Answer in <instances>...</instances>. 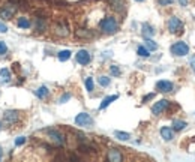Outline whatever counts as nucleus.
<instances>
[{"label": "nucleus", "mask_w": 195, "mask_h": 162, "mask_svg": "<svg viewBox=\"0 0 195 162\" xmlns=\"http://www.w3.org/2000/svg\"><path fill=\"white\" fill-rule=\"evenodd\" d=\"M101 29L104 33H114L117 30V21L113 17H108L101 21Z\"/></svg>", "instance_id": "f257e3e1"}, {"label": "nucleus", "mask_w": 195, "mask_h": 162, "mask_svg": "<svg viewBox=\"0 0 195 162\" xmlns=\"http://www.w3.org/2000/svg\"><path fill=\"white\" fill-rule=\"evenodd\" d=\"M171 53L174 56H186L189 53V45L185 44V42H176L173 47H171Z\"/></svg>", "instance_id": "f03ea898"}, {"label": "nucleus", "mask_w": 195, "mask_h": 162, "mask_svg": "<svg viewBox=\"0 0 195 162\" xmlns=\"http://www.w3.org/2000/svg\"><path fill=\"white\" fill-rule=\"evenodd\" d=\"M75 123H77L78 126L89 128V126H92V125H93V119H92L87 113H81V114H78L77 117H75Z\"/></svg>", "instance_id": "7ed1b4c3"}, {"label": "nucleus", "mask_w": 195, "mask_h": 162, "mask_svg": "<svg viewBox=\"0 0 195 162\" xmlns=\"http://www.w3.org/2000/svg\"><path fill=\"white\" fill-rule=\"evenodd\" d=\"M156 89L162 93H170L173 90V83L171 81H165V80H161L156 83Z\"/></svg>", "instance_id": "20e7f679"}, {"label": "nucleus", "mask_w": 195, "mask_h": 162, "mask_svg": "<svg viewBox=\"0 0 195 162\" xmlns=\"http://www.w3.org/2000/svg\"><path fill=\"white\" fill-rule=\"evenodd\" d=\"M90 54L86 51V50H80L77 53V62L80 65H89V62H90Z\"/></svg>", "instance_id": "39448f33"}, {"label": "nucleus", "mask_w": 195, "mask_h": 162, "mask_svg": "<svg viewBox=\"0 0 195 162\" xmlns=\"http://www.w3.org/2000/svg\"><path fill=\"white\" fill-rule=\"evenodd\" d=\"M167 107H168V101H167V99H161L159 102H156L155 105H153L152 113H153V114H156V116H159V114H161V113H162V111H164Z\"/></svg>", "instance_id": "423d86ee"}, {"label": "nucleus", "mask_w": 195, "mask_h": 162, "mask_svg": "<svg viewBox=\"0 0 195 162\" xmlns=\"http://www.w3.org/2000/svg\"><path fill=\"white\" fill-rule=\"evenodd\" d=\"M180 27H182V21H180L177 17H171L170 21H168V29H170V32H171V33H176Z\"/></svg>", "instance_id": "0eeeda50"}, {"label": "nucleus", "mask_w": 195, "mask_h": 162, "mask_svg": "<svg viewBox=\"0 0 195 162\" xmlns=\"http://www.w3.org/2000/svg\"><path fill=\"white\" fill-rule=\"evenodd\" d=\"M17 11V8L15 6H12V5H8V6H5V9L0 12V18H3V20H9L12 15H14V12Z\"/></svg>", "instance_id": "6e6552de"}, {"label": "nucleus", "mask_w": 195, "mask_h": 162, "mask_svg": "<svg viewBox=\"0 0 195 162\" xmlns=\"http://www.w3.org/2000/svg\"><path fill=\"white\" fill-rule=\"evenodd\" d=\"M108 161H111V162H119V161H122V155L117 152L116 149H111L110 152H108Z\"/></svg>", "instance_id": "1a4fd4ad"}, {"label": "nucleus", "mask_w": 195, "mask_h": 162, "mask_svg": "<svg viewBox=\"0 0 195 162\" xmlns=\"http://www.w3.org/2000/svg\"><path fill=\"white\" fill-rule=\"evenodd\" d=\"M161 135H162V138L165 140V141H171L173 140V131L170 129V128H162L161 129Z\"/></svg>", "instance_id": "9d476101"}, {"label": "nucleus", "mask_w": 195, "mask_h": 162, "mask_svg": "<svg viewBox=\"0 0 195 162\" xmlns=\"http://www.w3.org/2000/svg\"><path fill=\"white\" fill-rule=\"evenodd\" d=\"M117 98H119L117 95H113V96H107V98H105V99L102 101V104L99 105V108H101V110H104V108H107V107H108V105H110V104H111L113 101H116Z\"/></svg>", "instance_id": "9b49d317"}, {"label": "nucleus", "mask_w": 195, "mask_h": 162, "mask_svg": "<svg viewBox=\"0 0 195 162\" xmlns=\"http://www.w3.org/2000/svg\"><path fill=\"white\" fill-rule=\"evenodd\" d=\"M155 35V30L149 26V24H143V36L144 38H150Z\"/></svg>", "instance_id": "f8f14e48"}, {"label": "nucleus", "mask_w": 195, "mask_h": 162, "mask_svg": "<svg viewBox=\"0 0 195 162\" xmlns=\"http://www.w3.org/2000/svg\"><path fill=\"white\" fill-rule=\"evenodd\" d=\"M69 57H71V51L69 50H65V51L59 53V60L60 62H66V60H69Z\"/></svg>", "instance_id": "ddd939ff"}, {"label": "nucleus", "mask_w": 195, "mask_h": 162, "mask_svg": "<svg viewBox=\"0 0 195 162\" xmlns=\"http://www.w3.org/2000/svg\"><path fill=\"white\" fill-rule=\"evenodd\" d=\"M146 47L149 48V51H155V50H158V44H156L155 40H152L150 38H146Z\"/></svg>", "instance_id": "4468645a"}, {"label": "nucleus", "mask_w": 195, "mask_h": 162, "mask_svg": "<svg viewBox=\"0 0 195 162\" xmlns=\"http://www.w3.org/2000/svg\"><path fill=\"white\" fill-rule=\"evenodd\" d=\"M114 135H116V138L122 140V141H126V140H129V138H131V135H129L128 132H120V131H116V132H114Z\"/></svg>", "instance_id": "2eb2a0df"}, {"label": "nucleus", "mask_w": 195, "mask_h": 162, "mask_svg": "<svg viewBox=\"0 0 195 162\" xmlns=\"http://www.w3.org/2000/svg\"><path fill=\"white\" fill-rule=\"evenodd\" d=\"M47 95H48V89H47L45 86L39 87L38 90H36V96H38V98H41V99H44V98H45Z\"/></svg>", "instance_id": "dca6fc26"}, {"label": "nucleus", "mask_w": 195, "mask_h": 162, "mask_svg": "<svg viewBox=\"0 0 195 162\" xmlns=\"http://www.w3.org/2000/svg\"><path fill=\"white\" fill-rule=\"evenodd\" d=\"M173 126H174V131H182V129H185V126H186V122H183V120H174V122H173Z\"/></svg>", "instance_id": "f3484780"}, {"label": "nucleus", "mask_w": 195, "mask_h": 162, "mask_svg": "<svg viewBox=\"0 0 195 162\" xmlns=\"http://www.w3.org/2000/svg\"><path fill=\"white\" fill-rule=\"evenodd\" d=\"M18 27H21V29H29V27H30V21L23 17V18L18 20Z\"/></svg>", "instance_id": "a211bd4d"}, {"label": "nucleus", "mask_w": 195, "mask_h": 162, "mask_svg": "<svg viewBox=\"0 0 195 162\" xmlns=\"http://www.w3.org/2000/svg\"><path fill=\"white\" fill-rule=\"evenodd\" d=\"M17 113L15 111H8V113H5V120H8V122H14V120H17Z\"/></svg>", "instance_id": "6ab92c4d"}, {"label": "nucleus", "mask_w": 195, "mask_h": 162, "mask_svg": "<svg viewBox=\"0 0 195 162\" xmlns=\"http://www.w3.org/2000/svg\"><path fill=\"white\" fill-rule=\"evenodd\" d=\"M137 53H138V56H141V57H149V56H150V54H149V50L144 48V47H138Z\"/></svg>", "instance_id": "aec40b11"}, {"label": "nucleus", "mask_w": 195, "mask_h": 162, "mask_svg": "<svg viewBox=\"0 0 195 162\" xmlns=\"http://www.w3.org/2000/svg\"><path fill=\"white\" fill-rule=\"evenodd\" d=\"M0 77H3V80L5 81H9L11 80V74H9V71L8 69H0Z\"/></svg>", "instance_id": "412c9836"}, {"label": "nucleus", "mask_w": 195, "mask_h": 162, "mask_svg": "<svg viewBox=\"0 0 195 162\" xmlns=\"http://www.w3.org/2000/svg\"><path fill=\"white\" fill-rule=\"evenodd\" d=\"M56 33L60 35V36H66L68 35V30H66V27H57L56 29Z\"/></svg>", "instance_id": "4be33fe9"}, {"label": "nucleus", "mask_w": 195, "mask_h": 162, "mask_svg": "<svg viewBox=\"0 0 195 162\" xmlns=\"http://www.w3.org/2000/svg\"><path fill=\"white\" fill-rule=\"evenodd\" d=\"M99 84H101L102 87H107V86L110 84V78H108V77H101V78H99Z\"/></svg>", "instance_id": "5701e85b"}, {"label": "nucleus", "mask_w": 195, "mask_h": 162, "mask_svg": "<svg viewBox=\"0 0 195 162\" xmlns=\"http://www.w3.org/2000/svg\"><path fill=\"white\" fill-rule=\"evenodd\" d=\"M86 87H87V90H89V92H92V90H93L95 84H93V80H92V78H87V80H86Z\"/></svg>", "instance_id": "b1692460"}, {"label": "nucleus", "mask_w": 195, "mask_h": 162, "mask_svg": "<svg viewBox=\"0 0 195 162\" xmlns=\"http://www.w3.org/2000/svg\"><path fill=\"white\" fill-rule=\"evenodd\" d=\"M6 51H8V47H6V44H5V42H0V56H3Z\"/></svg>", "instance_id": "393cba45"}, {"label": "nucleus", "mask_w": 195, "mask_h": 162, "mask_svg": "<svg viewBox=\"0 0 195 162\" xmlns=\"http://www.w3.org/2000/svg\"><path fill=\"white\" fill-rule=\"evenodd\" d=\"M24 143H26V138H24V137H20V138L15 140V146H21V144H24Z\"/></svg>", "instance_id": "a878e982"}, {"label": "nucleus", "mask_w": 195, "mask_h": 162, "mask_svg": "<svg viewBox=\"0 0 195 162\" xmlns=\"http://www.w3.org/2000/svg\"><path fill=\"white\" fill-rule=\"evenodd\" d=\"M110 71H111V74H113V75H120V69H119V68H117V66H111V69H110Z\"/></svg>", "instance_id": "bb28decb"}, {"label": "nucleus", "mask_w": 195, "mask_h": 162, "mask_svg": "<svg viewBox=\"0 0 195 162\" xmlns=\"http://www.w3.org/2000/svg\"><path fill=\"white\" fill-rule=\"evenodd\" d=\"M77 35L78 36H86V38H87V36H90V33H86V32H83V30H78Z\"/></svg>", "instance_id": "cd10ccee"}, {"label": "nucleus", "mask_w": 195, "mask_h": 162, "mask_svg": "<svg viewBox=\"0 0 195 162\" xmlns=\"http://www.w3.org/2000/svg\"><path fill=\"white\" fill-rule=\"evenodd\" d=\"M0 32H2V33H5V32H8V27H6L5 24H2V23H0Z\"/></svg>", "instance_id": "c85d7f7f"}, {"label": "nucleus", "mask_w": 195, "mask_h": 162, "mask_svg": "<svg viewBox=\"0 0 195 162\" xmlns=\"http://www.w3.org/2000/svg\"><path fill=\"white\" fill-rule=\"evenodd\" d=\"M171 2H173V0H159V3H161V5H170Z\"/></svg>", "instance_id": "c756f323"}, {"label": "nucleus", "mask_w": 195, "mask_h": 162, "mask_svg": "<svg viewBox=\"0 0 195 162\" xmlns=\"http://www.w3.org/2000/svg\"><path fill=\"white\" fill-rule=\"evenodd\" d=\"M191 66H192V71L195 72V56L191 59Z\"/></svg>", "instance_id": "7c9ffc66"}, {"label": "nucleus", "mask_w": 195, "mask_h": 162, "mask_svg": "<svg viewBox=\"0 0 195 162\" xmlns=\"http://www.w3.org/2000/svg\"><path fill=\"white\" fill-rule=\"evenodd\" d=\"M179 2H180L182 6H186V5H188V0H179Z\"/></svg>", "instance_id": "2f4dec72"}, {"label": "nucleus", "mask_w": 195, "mask_h": 162, "mask_svg": "<svg viewBox=\"0 0 195 162\" xmlns=\"http://www.w3.org/2000/svg\"><path fill=\"white\" fill-rule=\"evenodd\" d=\"M66 99H69V95H66V96H63V98H62V101H60V102H65V101H66Z\"/></svg>", "instance_id": "473e14b6"}, {"label": "nucleus", "mask_w": 195, "mask_h": 162, "mask_svg": "<svg viewBox=\"0 0 195 162\" xmlns=\"http://www.w3.org/2000/svg\"><path fill=\"white\" fill-rule=\"evenodd\" d=\"M0 159H2V149H0Z\"/></svg>", "instance_id": "72a5a7b5"}, {"label": "nucleus", "mask_w": 195, "mask_h": 162, "mask_svg": "<svg viewBox=\"0 0 195 162\" xmlns=\"http://www.w3.org/2000/svg\"><path fill=\"white\" fill-rule=\"evenodd\" d=\"M137 2H143V0H137Z\"/></svg>", "instance_id": "f704fd0d"}]
</instances>
